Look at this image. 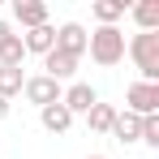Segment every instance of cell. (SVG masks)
<instances>
[{
    "mask_svg": "<svg viewBox=\"0 0 159 159\" xmlns=\"http://www.w3.org/2000/svg\"><path fill=\"white\" fill-rule=\"evenodd\" d=\"M86 52L99 69H116L125 60V30L120 26H95L86 34Z\"/></svg>",
    "mask_w": 159,
    "mask_h": 159,
    "instance_id": "1",
    "label": "cell"
},
{
    "mask_svg": "<svg viewBox=\"0 0 159 159\" xmlns=\"http://www.w3.org/2000/svg\"><path fill=\"white\" fill-rule=\"evenodd\" d=\"M125 56L138 65V82H159V30H138L129 43H125Z\"/></svg>",
    "mask_w": 159,
    "mask_h": 159,
    "instance_id": "2",
    "label": "cell"
},
{
    "mask_svg": "<svg viewBox=\"0 0 159 159\" xmlns=\"http://www.w3.org/2000/svg\"><path fill=\"white\" fill-rule=\"evenodd\" d=\"M125 112H133V116H155L159 112V82H129V86H125Z\"/></svg>",
    "mask_w": 159,
    "mask_h": 159,
    "instance_id": "3",
    "label": "cell"
},
{
    "mask_svg": "<svg viewBox=\"0 0 159 159\" xmlns=\"http://www.w3.org/2000/svg\"><path fill=\"white\" fill-rule=\"evenodd\" d=\"M22 95H26V103H34V107H52V103H60L65 86L52 82V78H43V73H34V78L22 82Z\"/></svg>",
    "mask_w": 159,
    "mask_h": 159,
    "instance_id": "4",
    "label": "cell"
},
{
    "mask_svg": "<svg viewBox=\"0 0 159 159\" xmlns=\"http://www.w3.org/2000/svg\"><path fill=\"white\" fill-rule=\"evenodd\" d=\"M60 103L69 107V116H86L90 107L99 103V90H95L90 82H69V86H65V95H60Z\"/></svg>",
    "mask_w": 159,
    "mask_h": 159,
    "instance_id": "5",
    "label": "cell"
},
{
    "mask_svg": "<svg viewBox=\"0 0 159 159\" xmlns=\"http://www.w3.org/2000/svg\"><path fill=\"white\" fill-rule=\"evenodd\" d=\"M86 34L90 30L82 26V22H65V26H56V52H69V56H86Z\"/></svg>",
    "mask_w": 159,
    "mask_h": 159,
    "instance_id": "6",
    "label": "cell"
},
{
    "mask_svg": "<svg viewBox=\"0 0 159 159\" xmlns=\"http://www.w3.org/2000/svg\"><path fill=\"white\" fill-rule=\"evenodd\" d=\"M78 65H82L78 56H69V52H56V48H52V52L43 56V78H52V82H60V86H65V82L78 73Z\"/></svg>",
    "mask_w": 159,
    "mask_h": 159,
    "instance_id": "7",
    "label": "cell"
},
{
    "mask_svg": "<svg viewBox=\"0 0 159 159\" xmlns=\"http://www.w3.org/2000/svg\"><path fill=\"white\" fill-rule=\"evenodd\" d=\"M13 22L26 26V30L48 26V4H43V0H13Z\"/></svg>",
    "mask_w": 159,
    "mask_h": 159,
    "instance_id": "8",
    "label": "cell"
},
{
    "mask_svg": "<svg viewBox=\"0 0 159 159\" xmlns=\"http://www.w3.org/2000/svg\"><path fill=\"white\" fill-rule=\"evenodd\" d=\"M22 48H26V56L34 52V56H48L56 48V26L48 22V26H34V30H26L22 34Z\"/></svg>",
    "mask_w": 159,
    "mask_h": 159,
    "instance_id": "9",
    "label": "cell"
},
{
    "mask_svg": "<svg viewBox=\"0 0 159 159\" xmlns=\"http://www.w3.org/2000/svg\"><path fill=\"white\" fill-rule=\"evenodd\" d=\"M112 138H116L120 146H133V142L142 138V116H133V112H116V120H112Z\"/></svg>",
    "mask_w": 159,
    "mask_h": 159,
    "instance_id": "10",
    "label": "cell"
},
{
    "mask_svg": "<svg viewBox=\"0 0 159 159\" xmlns=\"http://www.w3.org/2000/svg\"><path fill=\"white\" fill-rule=\"evenodd\" d=\"M125 13H129L125 0H95V4H90V17H95L99 26H116V22H125Z\"/></svg>",
    "mask_w": 159,
    "mask_h": 159,
    "instance_id": "11",
    "label": "cell"
},
{
    "mask_svg": "<svg viewBox=\"0 0 159 159\" xmlns=\"http://www.w3.org/2000/svg\"><path fill=\"white\" fill-rule=\"evenodd\" d=\"M39 120H43V129H48V133H69V125H73V116H69V107H65V103L39 107Z\"/></svg>",
    "mask_w": 159,
    "mask_h": 159,
    "instance_id": "12",
    "label": "cell"
},
{
    "mask_svg": "<svg viewBox=\"0 0 159 159\" xmlns=\"http://www.w3.org/2000/svg\"><path fill=\"white\" fill-rule=\"evenodd\" d=\"M112 120H116V107L103 103V99L86 112V129H90V133H112Z\"/></svg>",
    "mask_w": 159,
    "mask_h": 159,
    "instance_id": "13",
    "label": "cell"
},
{
    "mask_svg": "<svg viewBox=\"0 0 159 159\" xmlns=\"http://www.w3.org/2000/svg\"><path fill=\"white\" fill-rule=\"evenodd\" d=\"M129 17L138 22V30H159V4H155V0L129 4Z\"/></svg>",
    "mask_w": 159,
    "mask_h": 159,
    "instance_id": "14",
    "label": "cell"
},
{
    "mask_svg": "<svg viewBox=\"0 0 159 159\" xmlns=\"http://www.w3.org/2000/svg\"><path fill=\"white\" fill-rule=\"evenodd\" d=\"M22 60H26L22 34H9V39H4V48H0V65H9V69H22Z\"/></svg>",
    "mask_w": 159,
    "mask_h": 159,
    "instance_id": "15",
    "label": "cell"
},
{
    "mask_svg": "<svg viewBox=\"0 0 159 159\" xmlns=\"http://www.w3.org/2000/svg\"><path fill=\"white\" fill-rule=\"evenodd\" d=\"M22 69H9V65H0V99H4V103H9V99H13V95H22Z\"/></svg>",
    "mask_w": 159,
    "mask_h": 159,
    "instance_id": "16",
    "label": "cell"
},
{
    "mask_svg": "<svg viewBox=\"0 0 159 159\" xmlns=\"http://www.w3.org/2000/svg\"><path fill=\"white\" fill-rule=\"evenodd\" d=\"M138 142H146V146L159 151V112L155 116H142V138H138Z\"/></svg>",
    "mask_w": 159,
    "mask_h": 159,
    "instance_id": "17",
    "label": "cell"
},
{
    "mask_svg": "<svg viewBox=\"0 0 159 159\" xmlns=\"http://www.w3.org/2000/svg\"><path fill=\"white\" fill-rule=\"evenodd\" d=\"M9 34H13V26H9V22L0 17V48H4V39H9Z\"/></svg>",
    "mask_w": 159,
    "mask_h": 159,
    "instance_id": "18",
    "label": "cell"
},
{
    "mask_svg": "<svg viewBox=\"0 0 159 159\" xmlns=\"http://www.w3.org/2000/svg\"><path fill=\"white\" fill-rule=\"evenodd\" d=\"M4 116H9V103H4V99H0V120H4Z\"/></svg>",
    "mask_w": 159,
    "mask_h": 159,
    "instance_id": "19",
    "label": "cell"
},
{
    "mask_svg": "<svg viewBox=\"0 0 159 159\" xmlns=\"http://www.w3.org/2000/svg\"><path fill=\"white\" fill-rule=\"evenodd\" d=\"M86 159H107V155H86Z\"/></svg>",
    "mask_w": 159,
    "mask_h": 159,
    "instance_id": "20",
    "label": "cell"
}]
</instances>
